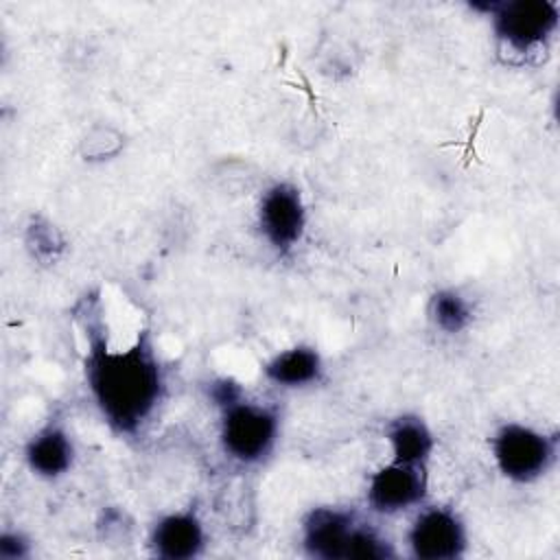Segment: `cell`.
<instances>
[{
  "instance_id": "3",
  "label": "cell",
  "mask_w": 560,
  "mask_h": 560,
  "mask_svg": "<svg viewBox=\"0 0 560 560\" xmlns=\"http://www.w3.org/2000/svg\"><path fill=\"white\" fill-rule=\"evenodd\" d=\"M219 438L225 455L241 464H258L278 440V416L265 405L241 398L223 409Z\"/></svg>"
},
{
  "instance_id": "12",
  "label": "cell",
  "mask_w": 560,
  "mask_h": 560,
  "mask_svg": "<svg viewBox=\"0 0 560 560\" xmlns=\"http://www.w3.org/2000/svg\"><path fill=\"white\" fill-rule=\"evenodd\" d=\"M387 444L392 459L407 464H427L433 451V433L418 416H400L387 427Z\"/></svg>"
},
{
  "instance_id": "2",
  "label": "cell",
  "mask_w": 560,
  "mask_h": 560,
  "mask_svg": "<svg viewBox=\"0 0 560 560\" xmlns=\"http://www.w3.org/2000/svg\"><path fill=\"white\" fill-rule=\"evenodd\" d=\"M490 13L501 50L518 57L540 50L558 28V4L549 0L494 2Z\"/></svg>"
},
{
  "instance_id": "4",
  "label": "cell",
  "mask_w": 560,
  "mask_h": 560,
  "mask_svg": "<svg viewBox=\"0 0 560 560\" xmlns=\"http://www.w3.org/2000/svg\"><path fill=\"white\" fill-rule=\"evenodd\" d=\"M492 457L503 477L532 483L551 468L556 440L532 427L508 422L492 438Z\"/></svg>"
},
{
  "instance_id": "14",
  "label": "cell",
  "mask_w": 560,
  "mask_h": 560,
  "mask_svg": "<svg viewBox=\"0 0 560 560\" xmlns=\"http://www.w3.org/2000/svg\"><path fill=\"white\" fill-rule=\"evenodd\" d=\"M31 553V542L20 532H4L0 536V558L20 560Z\"/></svg>"
},
{
  "instance_id": "9",
  "label": "cell",
  "mask_w": 560,
  "mask_h": 560,
  "mask_svg": "<svg viewBox=\"0 0 560 560\" xmlns=\"http://www.w3.org/2000/svg\"><path fill=\"white\" fill-rule=\"evenodd\" d=\"M149 545L158 558L190 560L206 547V532L195 510H182L162 516L149 536Z\"/></svg>"
},
{
  "instance_id": "15",
  "label": "cell",
  "mask_w": 560,
  "mask_h": 560,
  "mask_svg": "<svg viewBox=\"0 0 560 560\" xmlns=\"http://www.w3.org/2000/svg\"><path fill=\"white\" fill-rule=\"evenodd\" d=\"M210 396H212V400L219 405V407H228V405H232V402H236V400H241V387L236 385V383H232V381H217L214 385H212V389H210Z\"/></svg>"
},
{
  "instance_id": "11",
  "label": "cell",
  "mask_w": 560,
  "mask_h": 560,
  "mask_svg": "<svg viewBox=\"0 0 560 560\" xmlns=\"http://www.w3.org/2000/svg\"><path fill=\"white\" fill-rule=\"evenodd\" d=\"M265 376L282 387L311 385L322 376V357L311 346L282 350L265 365Z\"/></svg>"
},
{
  "instance_id": "8",
  "label": "cell",
  "mask_w": 560,
  "mask_h": 560,
  "mask_svg": "<svg viewBox=\"0 0 560 560\" xmlns=\"http://www.w3.org/2000/svg\"><path fill=\"white\" fill-rule=\"evenodd\" d=\"M357 516L348 510L315 508L302 525V545L311 558L348 560Z\"/></svg>"
},
{
  "instance_id": "10",
  "label": "cell",
  "mask_w": 560,
  "mask_h": 560,
  "mask_svg": "<svg viewBox=\"0 0 560 560\" xmlns=\"http://www.w3.org/2000/svg\"><path fill=\"white\" fill-rule=\"evenodd\" d=\"M24 457L28 468L37 477L57 479L70 470L74 459V446L61 427L48 424L31 438Z\"/></svg>"
},
{
  "instance_id": "7",
  "label": "cell",
  "mask_w": 560,
  "mask_h": 560,
  "mask_svg": "<svg viewBox=\"0 0 560 560\" xmlns=\"http://www.w3.org/2000/svg\"><path fill=\"white\" fill-rule=\"evenodd\" d=\"M409 551L420 560H455L466 551V527L448 508H429L416 516L407 534Z\"/></svg>"
},
{
  "instance_id": "5",
  "label": "cell",
  "mask_w": 560,
  "mask_h": 560,
  "mask_svg": "<svg viewBox=\"0 0 560 560\" xmlns=\"http://www.w3.org/2000/svg\"><path fill=\"white\" fill-rule=\"evenodd\" d=\"M258 228L262 238L278 254L291 252L306 230V206L302 192L289 182L269 186L258 203Z\"/></svg>"
},
{
  "instance_id": "6",
  "label": "cell",
  "mask_w": 560,
  "mask_h": 560,
  "mask_svg": "<svg viewBox=\"0 0 560 560\" xmlns=\"http://www.w3.org/2000/svg\"><path fill=\"white\" fill-rule=\"evenodd\" d=\"M427 464L389 459L368 481V503L374 512L398 514L427 497Z\"/></svg>"
},
{
  "instance_id": "1",
  "label": "cell",
  "mask_w": 560,
  "mask_h": 560,
  "mask_svg": "<svg viewBox=\"0 0 560 560\" xmlns=\"http://www.w3.org/2000/svg\"><path fill=\"white\" fill-rule=\"evenodd\" d=\"M85 378L105 422L125 435H133L153 416L164 394L162 370L147 337L125 350L94 339L85 357Z\"/></svg>"
},
{
  "instance_id": "13",
  "label": "cell",
  "mask_w": 560,
  "mask_h": 560,
  "mask_svg": "<svg viewBox=\"0 0 560 560\" xmlns=\"http://www.w3.org/2000/svg\"><path fill=\"white\" fill-rule=\"evenodd\" d=\"M431 319L433 324L448 332V335H457L462 332L470 319H472V311L470 304L466 302V298H462L457 291L453 289H442L431 298V306H429Z\"/></svg>"
}]
</instances>
